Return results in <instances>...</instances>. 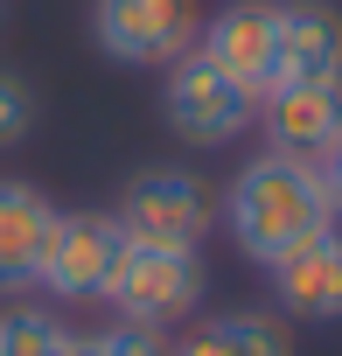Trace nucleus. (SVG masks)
<instances>
[{"label": "nucleus", "mask_w": 342, "mask_h": 356, "mask_svg": "<svg viewBox=\"0 0 342 356\" xmlns=\"http://www.w3.org/2000/svg\"><path fill=\"white\" fill-rule=\"evenodd\" d=\"M224 224H231V238H238L245 259L279 266L293 245H307L314 231H328L335 210H328V196H321L314 161H293V154H272V147H266L259 161L238 168V182H231V196H224Z\"/></svg>", "instance_id": "nucleus-1"}, {"label": "nucleus", "mask_w": 342, "mask_h": 356, "mask_svg": "<svg viewBox=\"0 0 342 356\" xmlns=\"http://www.w3.org/2000/svg\"><path fill=\"white\" fill-rule=\"evenodd\" d=\"M105 300L119 307V321H140V328L182 321L203 300V252L196 245H126L105 280Z\"/></svg>", "instance_id": "nucleus-2"}, {"label": "nucleus", "mask_w": 342, "mask_h": 356, "mask_svg": "<svg viewBox=\"0 0 342 356\" xmlns=\"http://www.w3.org/2000/svg\"><path fill=\"white\" fill-rule=\"evenodd\" d=\"M91 35L112 63L133 70H168L175 56L196 49L203 8L196 0H91Z\"/></svg>", "instance_id": "nucleus-3"}, {"label": "nucleus", "mask_w": 342, "mask_h": 356, "mask_svg": "<svg viewBox=\"0 0 342 356\" xmlns=\"http://www.w3.org/2000/svg\"><path fill=\"white\" fill-rule=\"evenodd\" d=\"M252 91H238L203 49H189V56H175L168 63V91H161V112H168V126H175L189 147H224V140H238L245 126H252Z\"/></svg>", "instance_id": "nucleus-4"}, {"label": "nucleus", "mask_w": 342, "mask_h": 356, "mask_svg": "<svg viewBox=\"0 0 342 356\" xmlns=\"http://www.w3.org/2000/svg\"><path fill=\"white\" fill-rule=\"evenodd\" d=\"M217 203L203 189V175H182V168H154L119 196V231L126 245H203Z\"/></svg>", "instance_id": "nucleus-5"}, {"label": "nucleus", "mask_w": 342, "mask_h": 356, "mask_svg": "<svg viewBox=\"0 0 342 356\" xmlns=\"http://www.w3.org/2000/svg\"><path fill=\"white\" fill-rule=\"evenodd\" d=\"M119 252H126V231L112 217H98V210L63 217L56 210V231H49V252H42V280L35 286H49L56 300H105V280H112Z\"/></svg>", "instance_id": "nucleus-6"}, {"label": "nucleus", "mask_w": 342, "mask_h": 356, "mask_svg": "<svg viewBox=\"0 0 342 356\" xmlns=\"http://www.w3.org/2000/svg\"><path fill=\"white\" fill-rule=\"evenodd\" d=\"M196 49L252 98L272 91V49H279V8H266V0H231V8H217L196 35Z\"/></svg>", "instance_id": "nucleus-7"}, {"label": "nucleus", "mask_w": 342, "mask_h": 356, "mask_svg": "<svg viewBox=\"0 0 342 356\" xmlns=\"http://www.w3.org/2000/svg\"><path fill=\"white\" fill-rule=\"evenodd\" d=\"M272 273V300L293 321H342V231H314L307 245H293Z\"/></svg>", "instance_id": "nucleus-8"}, {"label": "nucleus", "mask_w": 342, "mask_h": 356, "mask_svg": "<svg viewBox=\"0 0 342 356\" xmlns=\"http://www.w3.org/2000/svg\"><path fill=\"white\" fill-rule=\"evenodd\" d=\"M266 140H272V154L321 161V154L342 140V77L266 91Z\"/></svg>", "instance_id": "nucleus-9"}, {"label": "nucleus", "mask_w": 342, "mask_h": 356, "mask_svg": "<svg viewBox=\"0 0 342 356\" xmlns=\"http://www.w3.org/2000/svg\"><path fill=\"white\" fill-rule=\"evenodd\" d=\"M56 231V203L28 182H0V293H28L42 280V252Z\"/></svg>", "instance_id": "nucleus-10"}, {"label": "nucleus", "mask_w": 342, "mask_h": 356, "mask_svg": "<svg viewBox=\"0 0 342 356\" xmlns=\"http://www.w3.org/2000/svg\"><path fill=\"white\" fill-rule=\"evenodd\" d=\"M342 77V22L314 0L279 8V49H272V91L279 84H328Z\"/></svg>", "instance_id": "nucleus-11"}, {"label": "nucleus", "mask_w": 342, "mask_h": 356, "mask_svg": "<svg viewBox=\"0 0 342 356\" xmlns=\"http://www.w3.org/2000/svg\"><path fill=\"white\" fill-rule=\"evenodd\" d=\"M175 356H293L286 328L272 314H217L175 342Z\"/></svg>", "instance_id": "nucleus-12"}, {"label": "nucleus", "mask_w": 342, "mask_h": 356, "mask_svg": "<svg viewBox=\"0 0 342 356\" xmlns=\"http://www.w3.org/2000/svg\"><path fill=\"white\" fill-rule=\"evenodd\" d=\"M56 356H175V342L140 321H112L105 335H63Z\"/></svg>", "instance_id": "nucleus-13"}, {"label": "nucleus", "mask_w": 342, "mask_h": 356, "mask_svg": "<svg viewBox=\"0 0 342 356\" xmlns=\"http://www.w3.org/2000/svg\"><path fill=\"white\" fill-rule=\"evenodd\" d=\"M56 342H63V328H56V314L49 307H8L0 314V356H56Z\"/></svg>", "instance_id": "nucleus-14"}, {"label": "nucleus", "mask_w": 342, "mask_h": 356, "mask_svg": "<svg viewBox=\"0 0 342 356\" xmlns=\"http://www.w3.org/2000/svg\"><path fill=\"white\" fill-rule=\"evenodd\" d=\"M28 126H35V91H28L22 77H8V70H0V147L28 140Z\"/></svg>", "instance_id": "nucleus-15"}, {"label": "nucleus", "mask_w": 342, "mask_h": 356, "mask_svg": "<svg viewBox=\"0 0 342 356\" xmlns=\"http://www.w3.org/2000/svg\"><path fill=\"white\" fill-rule=\"evenodd\" d=\"M314 175H321V196H328V210L342 217V140H335V147L314 161Z\"/></svg>", "instance_id": "nucleus-16"}]
</instances>
